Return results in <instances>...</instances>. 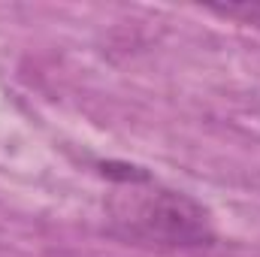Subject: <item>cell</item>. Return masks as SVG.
<instances>
[{
    "label": "cell",
    "mask_w": 260,
    "mask_h": 257,
    "mask_svg": "<svg viewBox=\"0 0 260 257\" xmlns=\"http://www.w3.org/2000/svg\"><path fill=\"white\" fill-rule=\"evenodd\" d=\"M209 12L224 15V18H236L242 24H257L260 27V3H251V0H245V3H212Z\"/></svg>",
    "instance_id": "obj_2"
},
{
    "label": "cell",
    "mask_w": 260,
    "mask_h": 257,
    "mask_svg": "<svg viewBox=\"0 0 260 257\" xmlns=\"http://www.w3.org/2000/svg\"><path fill=\"white\" fill-rule=\"evenodd\" d=\"M145 182H151V176L124 182L127 188L109 200L115 233L133 242L167 248H194L215 239L209 209H203L182 191H167L154 185L142 188Z\"/></svg>",
    "instance_id": "obj_1"
}]
</instances>
